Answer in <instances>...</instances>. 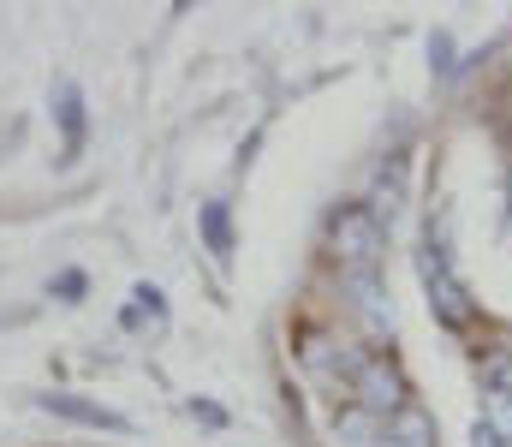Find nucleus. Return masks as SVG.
I'll list each match as a JSON object with an SVG mask.
<instances>
[{"label":"nucleus","mask_w":512,"mask_h":447,"mask_svg":"<svg viewBox=\"0 0 512 447\" xmlns=\"http://www.w3.org/2000/svg\"><path fill=\"white\" fill-rule=\"evenodd\" d=\"M42 406H48L54 418H78V424H90V430H114V436L131 430L120 412H102V406H90V400H78V394H42Z\"/></svg>","instance_id":"423d86ee"},{"label":"nucleus","mask_w":512,"mask_h":447,"mask_svg":"<svg viewBox=\"0 0 512 447\" xmlns=\"http://www.w3.org/2000/svg\"><path fill=\"white\" fill-rule=\"evenodd\" d=\"M346 298L358 304V322H364L376 340H393V293L382 287V275H376V269L346 275Z\"/></svg>","instance_id":"20e7f679"},{"label":"nucleus","mask_w":512,"mask_h":447,"mask_svg":"<svg viewBox=\"0 0 512 447\" xmlns=\"http://www.w3.org/2000/svg\"><path fill=\"white\" fill-rule=\"evenodd\" d=\"M352 400H358V412H370V418H382V424L399 406H411L405 376H399L393 358H358V364H352Z\"/></svg>","instance_id":"f03ea898"},{"label":"nucleus","mask_w":512,"mask_h":447,"mask_svg":"<svg viewBox=\"0 0 512 447\" xmlns=\"http://www.w3.org/2000/svg\"><path fill=\"white\" fill-rule=\"evenodd\" d=\"M203 233H209V245H215V251H227V245H233V221H227V203H209V209H203Z\"/></svg>","instance_id":"9d476101"},{"label":"nucleus","mask_w":512,"mask_h":447,"mask_svg":"<svg viewBox=\"0 0 512 447\" xmlns=\"http://www.w3.org/2000/svg\"><path fill=\"white\" fill-rule=\"evenodd\" d=\"M423 293H429L435 316H441L447 328H471L477 298H471V287L453 275V257H441V251H429V245H423Z\"/></svg>","instance_id":"7ed1b4c3"},{"label":"nucleus","mask_w":512,"mask_h":447,"mask_svg":"<svg viewBox=\"0 0 512 447\" xmlns=\"http://www.w3.org/2000/svg\"><path fill=\"white\" fill-rule=\"evenodd\" d=\"M328 245H334V257L346 263V275H364V269L382 263L387 221L382 215H370V203H352V209H340V215L328 221Z\"/></svg>","instance_id":"f257e3e1"},{"label":"nucleus","mask_w":512,"mask_h":447,"mask_svg":"<svg viewBox=\"0 0 512 447\" xmlns=\"http://www.w3.org/2000/svg\"><path fill=\"white\" fill-rule=\"evenodd\" d=\"M376 447H387V442H376Z\"/></svg>","instance_id":"ddd939ff"},{"label":"nucleus","mask_w":512,"mask_h":447,"mask_svg":"<svg viewBox=\"0 0 512 447\" xmlns=\"http://www.w3.org/2000/svg\"><path fill=\"white\" fill-rule=\"evenodd\" d=\"M483 424L512 447V394H483Z\"/></svg>","instance_id":"6e6552de"},{"label":"nucleus","mask_w":512,"mask_h":447,"mask_svg":"<svg viewBox=\"0 0 512 447\" xmlns=\"http://www.w3.org/2000/svg\"><path fill=\"white\" fill-rule=\"evenodd\" d=\"M54 293H60V298H78V293H84V275H60V287H54Z\"/></svg>","instance_id":"f8f14e48"},{"label":"nucleus","mask_w":512,"mask_h":447,"mask_svg":"<svg viewBox=\"0 0 512 447\" xmlns=\"http://www.w3.org/2000/svg\"><path fill=\"white\" fill-rule=\"evenodd\" d=\"M54 108H60V132H66V144L78 149L84 144V102H78V90L60 84V90H54Z\"/></svg>","instance_id":"0eeeda50"},{"label":"nucleus","mask_w":512,"mask_h":447,"mask_svg":"<svg viewBox=\"0 0 512 447\" xmlns=\"http://www.w3.org/2000/svg\"><path fill=\"white\" fill-rule=\"evenodd\" d=\"M471 447H507V442H501V436H495V430L477 418V424H471Z\"/></svg>","instance_id":"9b49d317"},{"label":"nucleus","mask_w":512,"mask_h":447,"mask_svg":"<svg viewBox=\"0 0 512 447\" xmlns=\"http://www.w3.org/2000/svg\"><path fill=\"white\" fill-rule=\"evenodd\" d=\"M382 442L387 447H435V418L423 406H399L382 424Z\"/></svg>","instance_id":"39448f33"},{"label":"nucleus","mask_w":512,"mask_h":447,"mask_svg":"<svg viewBox=\"0 0 512 447\" xmlns=\"http://www.w3.org/2000/svg\"><path fill=\"white\" fill-rule=\"evenodd\" d=\"M483 394H512V352L483 358Z\"/></svg>","instance_id":"1a4fd4ad"}]
</instances>
